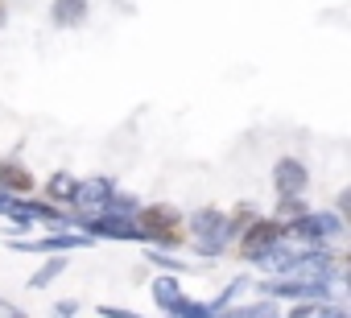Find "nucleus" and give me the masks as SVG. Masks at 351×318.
Returning a JSON list of instances; mask_svg holds the SVG:
<instances>
[{"label":"nucleus","mask_w":351,"mask_h":318,"mask_svg":"<svg viewBox=\"0 0 351 318\" xmlns=\"http://www.w3.org/2000/svg\"><path fill=\"white\" fill-rule=\"evenodd\" d=\"M186 248L195 256H203V260L223 256L228 236H223V211L219 207H195L186 215Z\"/></svg>","instance_id":"f03ea898"},{"label":"nucleus","mask_w":351,"mask_h":318,"mask_svg":"<svg viewBox=\"0 0 351 318\" xmlns=\"http://www.w3.org/2000/svg\"><path fill=\"white\" fill-rule=\"evenodd\" d=\"M87 13H91V0H54L50 5L54 29H79V25H87Z\"/></svg>","instance_id":"1a4fd4ad"},{"label":"nucleus","mask_w":351,"mask_h":318,"mask_svg":"<svg viewBox=\"0 0 351 318\" xmlns=\"http://www.w3.org/2000/svg\"><path fill=\"white\" fill-rule=\"evenodd\" d=\"M83 232L95 240H124V244H141V228L132 215L124 211H99L91 219H83Z\"/></svg>","instance_id":"39448f33"},{"label":"nucleus","mask_w":351,"mask_h":318,"mask_svg":"<svg viewBox=\"0 0 351 318\" xmlns=\"http://www.w3.org/2000/svg\"><path fill=\"white\" fill-rule=\"evenodd\" d=\"M13 203V195H5V191H0V215H5V207Z\"/></svg>","instance_id":"6ab92c4d"},{"label":"nucleus","mask_w":351,"mask_h":318,"mask_svg":"<svg viewBox=\"0 0 351 318\" xmlns=\"http://www.w3.org/2000/svg\"><path fill=\"white\" fill-rule=\"evenodd\" d=\"M273 186H277V195H306L310 170L298 162V157H281V162L273 166Z\"/></svg>","instance_id":"6e6552de"},{"label":"nucleus","mask_w":351,"mask_h":318,"mask_svg":"<svg viewBox=\"0 0 351 318\" xmlns=\"http://www.w3.org/2000/svg\"><path fill=\"white\" fill-rule=\"evenodd\" d=\"M136 228H141V244H153V248H169L178 252L186 248V219L178 207L169 203H153V207H136L132 211Z\"/></svg>","instance_id":"f257e3e1"},{"label":"nucleus","mask_w":351,"mask_h":318,"mask_svg":"<svg viewBox=\"0 0 351 318\" xmlns=\"http://www.w3.org/2000/svg\"><path fill=\"white\" fill-rule=\"evenodd\" d=\"M149 265H157V269H169V273H195V265H182V260L173 256L169 248H153V244H149Z\"/></svg>","instance_id":"dca6fc26"},{"label":"nucleus","mask_w":351,"mask_h":318,"mask_svg":"<svg viewBox=\"0 0 351 318\" xmlns=\"http://www.w3.org/2000/svg\"><path fill=\"white\" fill-rule=\"evenodd\" d=\"M306 211H310V207L302 203V195H281V199H277V211H273V219H277L281 228H289V223H293V219H302Z\"/></svg>","instance_id":"4468645a"},{"label":"nucleus","mask_w":351,"mask_h":318,"mask_svg":"<svg viewBox=\"0 0 351 318\" xmlns=\"http://www.w3.org/2000/svg\"><path fill=\"white\" fill-rule=\"evenodd\" d=\"M83 306L79 302H54V314H62V318H71V314H79Z\"/></svg>","instance_id":"f3484780"},{"label":"nucleus","mask_w":351,"mask_h":318,"mask_svg":"<svg viewBox=\"0 0 351 318\" xmlns=\"http://www.w3.org/2000/svg\"><path fill=\"white\" fill-rule=\"evenodd\" d=\"M62 273H66V252H50V260H46L42 269H34L25 285H29V289H46V285H54Z\"/></svg>","instance_id":"9b49d317"},{"label":"nucleus","mask_w":351,"mask_h":318,"mask_svg":"<svg viewBox=\"0 0 351 318\" xmlns=\"http://www.w3.org/2000/svg\"><path fill=\"white\" fill-rule=\"evenodd\" d=\"M112 178H79L75 182V195H71V207H79V228H83V219H91V215H99L104 207H108V199H112Z\"/></svg>","instance_id":"423d86ee"},{"label":"nucleus","mask_w":351,"mask_h":318,"mask_svg":"<svg viewBox=\"0 0 351 318\" xmlns=\"http://www.w3.org/2000/svg\"><path fill=\"white\" fill-rule=\"evenodd\" d=\"M5 244H9V252H42V256H50V252L91 248L95 236H87V232H50V236H38V240H17V236H9Z\"/></svg>","instance_id":"20e7f679"},{"label":"nucleus","mask_w":351,"mask_h":318,"mask_svg":"<svg viewBox=\"0 0 351 318\" xmlns=\"http://www.w3.org/2000/svg\"><path fill=\"white\" fill-rule=\"evenodd\" d=\"M223 314H236V318H273L277 314V302H244V306H228Z\"/></svg>","instance_id":"2eb2a0df"},{"label":"nucleus","mask_w":351,"mask_h":318,"mask_svg":"<svg viewBox=\"0 0 351 318\" xmlns=\"http://www.w3.org/2000/svg\"><path fill=\"white\" fill-rule=\"evenodd\" d=\"M153 302H157V310H165V314H173V318H203V302H191L186 297V289L178 285V277L173 273H161V277H153Z\"/></svg>","instance_id":"7ed1b4c3"},{"label":"nucleus","mask_w":351,"mask_h":318,"mask_svg":"<svg viewBox=\"0 0 351 318\" xmlns=\"http://www.w3.org/2000/svg\"><path fill=\"white\" fill-rule=\"evenodd\" d=\"M248 289H252V281H248V277H236V281H232V285H228V289L215 297V302H203V318H215V314H223V310H228V306H232L240 293H248Z\"/></svg>","instance_id":"f8f14e48"},{"label":"nucleus","mask_w":351,"mask_h":318,"mask_svg":"<svg viewBox=\"0 0 351 318\" xmlns=\"http://www.w3.org/2000/svg\"><path fill=\"white\" fill-rule=\"evenodd\" d=\"M99 314L104 318H132V310H124V306H99Z\"/></svg>","instance_id":"a211bd4d"},{"label":"nucleus","mask_w":351,"mask_h":318,"mask_svg":"<svg viewBox=\"0 0 351 318\" xmlns=\"http://www.w3.org/2000/svg\"><path fill=\"white\" fill-rule=\"evenodd\" d=\"M281 236H285V228H281L277 219L256 215V219H252V223L236 236V240H240V256H244V260H256V256H261V252H269Z\"/></svg>","instance_id":"0eeeda50"},{"label":"nucleus","mask_w":351,"mask_h":318,"mask_svg":"<svg viewBox=\"0 0 351 318\" xmlns=\"http://www.w3.org/2000/svg\"><path fill=\"white\" fill-rule=\"evenodd\" d=\"M75 174H66V170H58V174H50V182H46V199L50 203H71V195H75Z\"/></svg>","instance_id":"ddd939ff"},{"label":"nucleus","mask_w":351,"mask_h":318,"mask_svg":"<svg viewBox=\"0 0 351 318\" xmlns=\"http://www.w3.org/2000/svg\"><path fill=\"white\" fill-rule=\"evenodd\" d=\"M38 182H34V174L21 166V162H0V191L5 195H13V199H21V195H29Z\"/></svg>","instance_id":"9d476101"}]
</instances>
